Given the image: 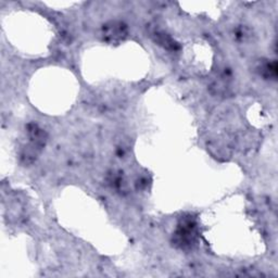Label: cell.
Masks as SVG:
<instances>
[{
  "label": "cell",
  "instance_id": "cell-2",
  "mask_svg": "<svg viewBox=\"0 0 278 278\" xmlns=\"http://www.w3.org/2000/svg\"><path fill=\"white\" fill-rule=\"evenodd\" d=\"M125 35L124 25L111 23V25H107L106 28V36L113 40L121 39Z\"/></svg>",
  "mask_w": 278,
  "mask_h": 278
},
{
  "label": "cell",
  "instance_id": "cell-1",
  "mask_svg": "<svg viewBox=\"0 0 278 278\" xmlns=\"http://www.w3.org/2000/svg\"><path fill=\"white\" fill-rule=\"evenodd\" d=\"M176 236L177 242L181 247H190L194 243L196 238L194 223H191L190 220L182 223V225L179 226V228L176 233Z\"/></svg>",
  "mask_w": 278,
  "mask_h": 278
}]
</instances>
